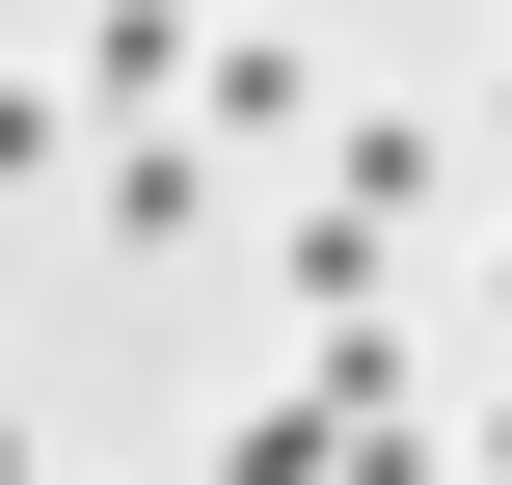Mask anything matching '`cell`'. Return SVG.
I'll return each instance as SVG.
<instances>
[{
    "mask_svg": "<svg viewBox=\"0 0 512 485\" xmlns=\"http://www.w3.org/2000/svg\"><path fill=\"white\" fill-rule=\"evenodd\" d=\"M216 216V135H108V243H189Z\"/></svg>",
    "mask_w": 512,
    "mask_h": 485,
    "instance_id": "cell-3",
    "label": "cell"
},
{
    "mask_svg": "<svg viewBox=\"0 0 512 485\" xmlns=\"http://www.w3.org/2000/svg\"><path fill=\"white\" fill-rule=\"evenodd\" d=\"M486 324H512V270H486Z\"/></svg>",
    "mask_w": 512,
    "mask_h": 485,
    "instance_id": "cell-8",
    "label": "cell"
},
{
    "mask_svg": "<svg viewBox=\"0 0 512 485\" xmlns=\"http://www.w3.org/2000/svg\"><path fill=\"white\" fill-rule=\"evenodd\" d=\"M54 162H108V135H81V81H0V189H54Z\"/></svg>",
    "mask_w": 512,
    "mask_h": 485,
    "instance_id": "cell-5",
    "label": "cell"
},
{
    "mask_svg": "<svg viewBox=\"0 0 512 485\" xmlns=\"http://www.w3.org/2000/svg\"><path fill=\"white\" fill-rule=\"evenodd\" d=\"M486 135H512V81H486Z\"/></svg>",
    "mask_w": 512,
    "mask_h": 485,
    "instance_id": "cell-9",
    "label": "cell"
},
{
    "mask_svg": "<svg viewBox=\"0 0 512 485\" xmlns=\"http://www.w3.org/2000/svg\"><path fill=\"white\" fill-rule=\"evenodd\" d=\"M459 459H486V485H512V405H486V432H459Z\"/></svg>",
    "mask_w": 512,
    "mask_h": 485,
    "instance_id": "cell-6",
    "label": "cell"
},
{
    "mask_svg": "<svg viewBox=\"0 0 512 485\" xmlns=\"http://www.w3.org/2000/svg\"><path fill=\"white\" fill-rule=\"evenodd\" d=\"M0 485H27V432H0Z\"/></svg>",
    "mask_w": 512,
    "mask_h": 485,
    "instance_id": "cell-7",
    "label": "cell"
},
{
    "mask_svg": "<svg viewBox=\"0 0 512 485\" xmlns=\"http://www.w3.org/2000/svg\"><path fill=\"white\" fill-rule=\"evenodd\" d=\"M216 485H351V405H324V378H297V405H243V459Z\"/></svg>",
    "mask_w": 512,
    "mask_h": 485,
    "instance_id": "cell-4",
    "label": "cell"
},
{
    "mask_svg": "<svg viewBox=\"0 0 512 485\" xmlns=\"http://www.w3.org/2000/svg\"><path fill=\"white\" fill-rule=\"evenodd\" d=\"M54 81H81V135H189V108H216V0H81Z\"/></svg>",
    "mask_w": 512,
    "mask_h": 485,
    "instance_id": "cell-1",
    "label": "cell"
},
{
    "mask_svg": "<svg viewBox=\"0 0 512 485\" xmlns=\"http://www.w3.org/2000/svg\"><path fill=\"white\" fill-rule=\"evenodd\" d=\"M189 135H324V54H270V27H216V108Z\"/></svg>",
    "mask_w": 512,
    "mask_h": 485,
    "instance_id": "cell-2",
    "label": "cell"
}]
</instances>
